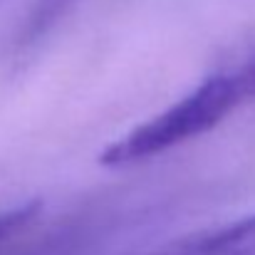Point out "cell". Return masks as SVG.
Segmentation results:
<instances>
[{"instance_id": "cell-2", "label": "cell", "mask_w": 255, "mask_h": 255, "mask_svg": "<svg viewBox=\"0 0 255 255\" xmlns=\"http://www.w3.org/2000/svg\"><path fill=\"white\" fill-rule=\"evenodd\" d=\"M149 255H255V213L178 238Z\"/></svg>"}, {"instance_id": "cell-1", "label": "cell", "mask_w": 255, "mask_h": 255, "mask_svg": "<svg viewBox=\"0 0 255 255\" xmlns=\"http://www.w3.org/2000/svg\"><path fill=\"white\" fill-rule=\"evenodd\" d=\"M255 102V55L226 70L208 75L203 82L193 87L188 94L176 99L171 107L134 127L122 139L112 141L102 154L99 164L109 169L134 166L149 161L159 154L193 141L231 114Z\"/></svg>"}, {"instance_id": "cell-3", "label": "cell", "mask_w": 255, "mask_h": 255, "mask_svg": "<svg viewBox=\"0 0 255 255\" xmlns=\"http://www.w3.org/2000/svg\"><path fill=\"white\" fill-rule=\"evenodd\" d=\"M70 2H75V0H42V5H40V15H37V20H40V30H42V22H50L55 15H60Z\"/></svg>"}]
</instances>
